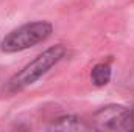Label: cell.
<instances>
[{
  "instance_id": "obj_3",
  "label": "cell",
  "mask_w": 134,
  "mask_h": 132,
  "mask_svg": "<svg viewBox=\"0 0 134 132\" xmlns=\"http://www.w3.org/2000/svg\"><path fill=\"white\" fill-rule=\"evenodd\" d=\"M97 132H134V118L130 107L111 104L98 109L92 118Z\"/></svg>"
},
{
  "instance_id": "obj_1",
  "label": "cell",
  "mask_w": 134,
  "mask_h": 132,
  "mask_svg": "<svg viewBox=\"0 0 134 132\" xmlns=\"http://www.w3.org/2000/svg\"><path fill=\"white\" fill-rule=\"evenodd\" d=\"M66 55V47L58 44L55 47L47 48L41 55H37L31 62H28L20 71H17L6 84V92L14 93L36 82L42 75H45L55 64H58Z\"/></svg>"
},
{
  "instance_id": "obj_4",
  "label": "cell",
  "mask_w": 134,
  "mask_h": 132,
  "mask_svg": "<svg viewBox=\"0 0 134 132\" xmlns=\"http://www.w3.org/2000/svg\"><path fill=\"white\" fill-rule=\"evenodd\" d=\"M50 132H84V126L80 118L67 115L56 118L50 126Z\"/></svg>"
},
{
  "instance_id": "obj_2",
  "label": "cell",
  "mask_w": 134,
  "mask_h": 132,
  "mask_svg": "<svg viewBox=\"0 0 134 132\" xmlns=\"http://www.w3.org/2000/svg\"><path fill=\"white\" fill-rule=\"evenodd\" d=\"M52 31H53L52 23L45 20L25 23L5 36L2 42V50L6 53H17L27 50L30 47H34L36 44L44 42L52 34Z\"/></svg>"
},
{
  "instance_id": "obj_5",
  "label": "cell",
  "mask_w": 134,
  "mask_h": 132,
  "mask_svg": "<svg viewBox=\"0 0 134 132\" xmlns=\"http://www.w3.org/2000/svg\"><path fill=\"white\" fill-rule=\"evenodd\" d=\"M91 79L95 86H106L111 79V67L109 64H97L91 71Z\"/></svg>"
}]
</instances>
